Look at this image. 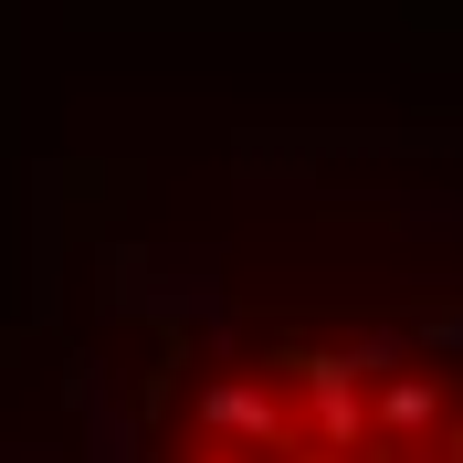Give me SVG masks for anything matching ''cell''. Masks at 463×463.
<instances>
[{
	"label": "cell",
	"mask_w": 463,
	"mask_h": 463,
	"mask_svg": "<svg viewBox=\"0 0 463 463\" xmlns=\"http://www.w3.org/2000/svg\"><path fill=\"white\" fill-rule=\"evenodd\" d=\"M285 463H358V453H337V442H306V453H295L285 442Z\"/></svg>",
	"instance_id": "4"
},
{
	"label": "cell",
	"mask_w": 463,
	"mask_h": 463,
	"mask_svg": "<svg viewBox=\"0 0 463 463\" xmlns=\"http://www.w3.org/2000/svg\"><path fill=\"white\" fill-rule=\"evenodd\" d=\"M369 432H390V442H432V432H442V390H432V379H390V390L369 401Z\"/></svg>",
	"instance_id": "3"
},
{
	"label": "cell",
	"mask_w": 463,
	"mask_h": 463,
	"mask_svg": "<svg viewBox=\"0 0 463 463\" xmlns=\"http://www.w3.org/2000/svg\"><path fill=\"white\" fill-rule=\"evenodd\" d=\"M432 453H442V463H463V421H442V442H432Z\"/></svg>",
	"instance_id": "5"
},
{
	"label": "cell",
	"mask_w": 463,
	"mask_h": 463,
	"mask_svg": "<svg viewBox=\"0 0 463 463\" xmlns=\"http://www.w3.org/2000/svg\"><path fill=\"white\" fill-rule=\"evenodd\" d=\"M401 463H442V453H401Z\"/></svg>",
	"instance_id": "6"
},
{
	"label": "cell",
	"mask_w": 463,
	"mask_h": 463,
	"mask_svg": "<svg viewBox=\"0 0 463 463\" xmlns=\"http://www.w3.org/2000/svg\"><path fill=\"white\" fill-rule=\"evenodd\" d=\"M285 369L306 379V401H317V442L369 453V390H358V358H347V347H295Z\"/></svg>",
	"instance_id": "1"
},
{
	"label": "cell",
	"mask_w": 463,
	"mask_h": 463,
	"mask_svg": "<svg viewBox=\"0 0 463 463\" xmlns=\"http://www.w3.org/2000/svg\"><path fill=\"white\" fill-rule=\"evenodd\" d=\"M201 432L253 442V453H285L295 421H285V401H274V390H253V379H211V390H201Z\"/></svg>",
	"instance_id": "2"
}]
</instances>
